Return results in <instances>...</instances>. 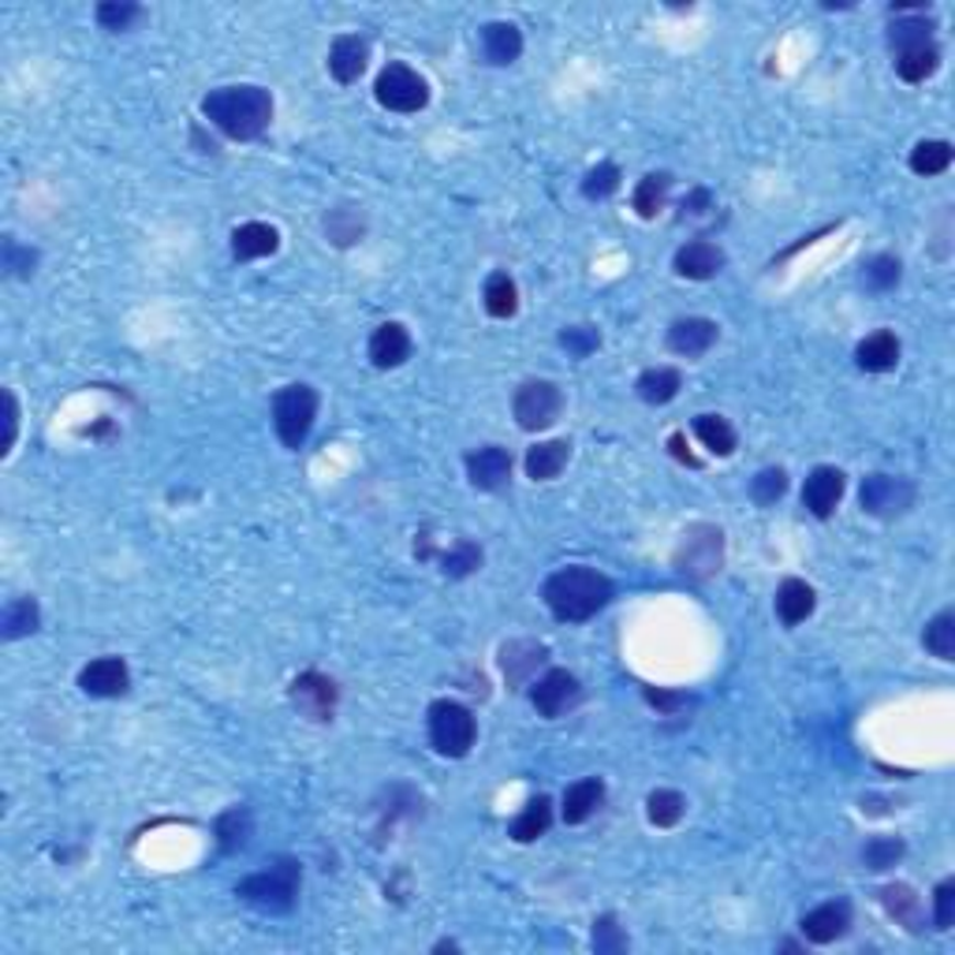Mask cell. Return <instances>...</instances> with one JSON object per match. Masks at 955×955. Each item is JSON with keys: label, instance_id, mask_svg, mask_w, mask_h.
<instances>
[{"label": "cell", "instance_id": "cell-23", "mask_svg": "<svg viewBox=\"0 0 955 955\" xmlns=\"http://www.w3.org/2000/svg\"><path fill=\"white\" fill-rule=\"evenodd\" d=\"M818 609V593L807 579H784L777 586V617L784 628H799Z\"/></svg>", "mask_w": 955, "mask_h": 955}, {"label": "cell", "instance_id": "cell-25", "mask_svg": "<svg viewBox=\"0 0 955 955\" xmlns=\"http://www.w3.org/2000/svg\"><path fill=\"white\" fill-rule=\"evenodd\" d=\"M280 247V232L273 224H262V221H247L232 232V254L235 262H258V258H269L277 254Z\"/></svg>", "mask_w": 955, "mask_h": 955}, {"label": "cell", "instance_id": "cell-18", "mask_svg": "<svg viewBox=\"0 0 955 955\" xmlns=\"http://www.w3.org/2000/svg\"><path fill=\"white\" fill-rule=\"evenodd\" d=\"M802 937L810 944H832L851 930V903L847 900H829L814 907L810 914H802Z\"/></svg>", "mask_w": 955, "mask_h": 955}, {"label": "cell", "instance_id": "cell-27", "mask_svg": "<svg viewBox=\"0 0 955 955\" xmlns=\"http://www.w3.org/2000/svg\"><path fill=\"white\" fill-rule=\"evenodd\" d=\"M679 389H684V374L676 370V366H649V370L638 374L635 381V392L638 400L654 403V408H660V403H673Z\"/></svg>", "mask_w": 955, "mask_h": 955}, {"label": "cell", "instance_id": "cell-48", "mask_svg": "<svg viewBox=\"0 0 955 955\" xmlns=\"http://www.w3.org/2000/svg\"><path fill=\"white\" fill-rule=\"evenodd\" d=\"M560 344L567 347V355L586 358V355H593L601 347V333L593 325H571V329H564V333H560Z\"/></svg>", "mask_w": 955, "mask_h": 955}, {"label": "cell", "instance_id": "cell-13", "mask_svg": "<svg viewBox=\"0 0 955 955\" xmlns=\"http://www.w3.org/2000/svg\"><path fill=\"white\" fill-rule=\"evenodd\" d=\"M847 489V478L840 467H814L802 481V508L814 519H829L840 508Z\"/></svg>", "mask_w": 955, "mask_h": 955}, {"label": "cell", "instance_id": "cell-43", "mask_svg": "<svg viewBox=\"0 0 955 955\" xmlns=\"http://www.w3.org/2000/svg\"><path fill=\"white\" fill-rule=\"evenodd\" d=\"M919 42H933V19L925 15H900L892 26H888V45L896 49H907V45Z\"/></svg>", "mask_w": 955, "mask_h": 955}, {"label": "cell", "instance_id": "cell-31", "mask_svg": "<svg viewBox=\"0 0 955 955\" xmlns=\"http://www.w3.org/2000/svg\"><path fill=\"white\" fill-rule=\"evenodd\" d=\"M325 235L333 247H355L358 240L366 235V213L363 206H336V210L325 213Z\"/></svg>", "mask_w": 955, "mask_h": 955}, {"label": "cell", "instance_id": "cell-28", "mask_svg": "<svg viewBox=\"0 0 955 955\" xmlns=\"http://www.w3.org/2000/svg\"><path fill=\"white\" fill-rule=\"evenodd\" d=\"M567 459H571V444H567V441L534 444V448L526 452V459H523L526 478H531V481H553L567 467Z\"/></svg>", "mask_w": 955, "mask_h": 955}, {"label": "cell", "instance_id": "cell-12", "mask_svg": "<svg viewBox=\"0 0 955 955\" xmlns=\"http://www.w3.org/2000/svg\"><path fill=\"white\" fill-rule=\"evenodd\" d=\"M463 463H467L470 486L481 489V493H497V489H504L512 481V456L500 444H481V448L467 452Z\"/></svg>", "mask_w": 955, "mask_h": 955}, {"label": "cell", "instance_id": "cell-9", "mask_svg": "<svg viewBox=\"0 0 955 955\" xmlns=\"http://www.w3.org/2000/svg\"><path fill=\"white\" fill-rule=\"evenodd\" d=\"M858 504H863V512L874 515V519H900L914 508V481L903 478V475L874 470V475L863 478Z\"/></svg>", "mask_w": 955, "mask_h": 955}, {"label": "cell", "instance_id": "cell-32", "mask_svg": "<svg viewBox=\"0 0 955 955\" xmlns=\"http://www.w3.org/2000/svg\"><path fill=\"white\" fill-rule=\"evenodd\" d=\"M42 623V609H37L34 598H15L4 604V617H0V638L4 642H15V638H26L37 631Z\"/></svg>", "mask_w": 955, "mask_h": 955}, {"label": "cell", "instance_id": "cell-14", "mask_svg": "<svg viewBox=\"0 0 955 955\" xmlns=\"http://www.w3.org/2000/svg\"><path fill=\"white\" fill-rule=\"evenodd\" d=\"M79 690L90 698H124L131 690V668L124 665V657H98L82 665Z\"/></svg>", "mask_w": 955, "mask_h": 955}, {"label": "cell", "instance_id": "cell-34", "mask_svg": "<svg viewBox=\"0 0 955 955\" xmlns=\"http://www.w3.org/2000/svg\"><path fill=\"white\" fill-rule=\"evenodd\" d=\"M668 191H673V176H668V173H649V176L638 179L631 206H635V213L642 216V221H654V216L665 210Z\"/></svg>", "mask_w": 955, "mask_h": 955}, {"label": "cell", "instance_id": "cell-7", "mask_svg": "<svg viewBox=\"0 0 955 955\" xmlns=\"http://www.w3.org/2000/svg\"><path fill=\"white\" fill-rule=\"evenodd\" d=\"M374 98H377V106H381V109L411 116V112L430 106V82H425L414 68H408V64L392 60V64H385V68L377 71Z\"/></svg>", "mask_w": 955, "mask_h": 955}, {"label": "cell", "instance_id": "cell-2", "mask_svg": "<svg viewBox=\"0 0 955 955\" xmlns=\"http://www.w3.org/2000/svg\"><path fill=\"white\" fill-rule=\"evenodd\" d=\"M202 116L235 142H251L269 127L273 120V93L254 82L240 87H216L202 98Z\"/></svg>", "mask_w": 955, "mask_h": 955}, {"label": "cell", "instance_id": "cell-37", "mask_svg": "<svg viewBox=\"0 0 955 955\" xmlns=\"http://www.w3.org/2000/svg\"><path fill=\"white\" fill-rule=\"evenodd\" d=\"M684 814H687V799L679 796L676 788H657V791H649V799H646V818H649V825H657V829H676L679 821H684Z\"/></svg>", "mask_w": 955, "mask_h": 955}, {"label": "cell", "instance_id": "cell-22", "mask_svg": "<svg viewBox=\"0 0 955 955\" xmlns=\"http://www.w3.org/2000/svg\"><path fill=\"white\" fill-rule=\"evenodd\" d=\"M877 900H881V907L888 911V919L900 922L907 933H922L925 930L922 900H919V892H914L911 885H903V881L885 885L881 892H877Z\"/></svg>", "mask_w": 955, "mask_h": 955}, {"label": "cell", "instance_id": "cell-21", "mask_svg": "<svg viewBox=\"0 0 955 955\" xmlns=\"http://www.w3.org/2000/svg\"><path fill=\"white\" fill-rule=\"evenodd\" d=\"M855 363H858V370H866V374H888V370H896V363H900V336L888 333V329H877V333H869L866 340H858Z\"/></svg>", "mask_w": 955, "mask_h": 955}, {"label": "cell", "instance_id": "cell-47", "mask_svg": "<svg viewBox=\"0 0 955 955\" xmlns=\"http://www.w3.org/2000/svg\"><path fill=\"white\" fill-rule=\"evenodd\" d=\"M142 19V8L131 4V0H109V4H98V23L106 26V31H131Z\"/></svg>", "mask_w": 955, "mask_h": 955}, {"label": "cell", "instance_id": "cell-38", "mask_svg": "<svg viewBox=\"0 0 955 955\" xmlns=\"http://www.w3.org/2000/svg\"><path fill=\"white\" fill-rule=\"evenodd\" d=\"M254 832V821H251V810L247 807H235L229 810V814L216 818V844H221L224 855H232V851L247 847Z\"/></svg>", "mask_w": 955, "mask_h": 955}, {"label": "cell", "instance_id": "cell-51", "mask_svg": "<svg viewBox=\"0 0 955 955\" xmlns=\"http://www.w3.org/2000/svg\"><path fill=\"white\" fill-rule=\"evenodd\" d=\"M642 695H646V702L657 709V713H665V717H673V713H679V709H684L690 698L684 695V690H660V687H646L642 690Z\"/></svg>", "mask_w": 955, "mask_h": 955}, {"label": "cell", "instance_id": "cell-1", "mask_svg": "<svg viewBox=\"0 0 955 955\" xmlns=\"http://www.w3.org/2000/svg\"><path fill=\"white\" fill-rule=\"evenodd\" d=\"M612 593H617V586H612L609 575H601L598 567H586V564L560 567V571L548 575L542 586L545 609L560 623L593 620L604 604L612 601Z\"/></svg>", "mask_w": 955, "mask_h": 955}, {"label": "cell", "instance_id": "cell-8", "mask_svg": "<svg viewBox=\"0 0 955 955\" xmlns=\"http://www.w3.org/2000/svg\"><path fill=\"white\" fill-rule=\"evenodd\" d=\"M564 411V392L560 385L553 381H542V377H534V381H523L512 400V414L519 422V430L526 433H542V430H553L556 419H560Z\"/></svg>", "mask_w": 955, "mask_h": 955}, {"label": "cell", "instance_id": "cell-20", "mask_svg": "<svg viewBox=\"0 0 955 955\" xmlns=\"http://www.w3.org/2000/svg\"><path fill=\"white\" fill-rule=\"evenodd\" d=\"M366 352H370V363L377 370H396V366H403L411 358V333L400 321H385V325L374 329Z\"/></svg>", "mask_w": 955, "mask_h": 955}, {"label": "cell", "instance_id": "cell-39", "mask_svg": "<svg viewBox=\"0 0 955 955\" xmlns=\"http://www.w3.org/2000/svg\"><path fill=\"white\" fill-rule=\"evenodd\" d=\"M922 646L930 649L933 657H941V660H955V612H952V609L937 612V617H933L930 623H925Z\"/></svg>", "mask_w": 955, "mask_h": 955}, {"label": "cell", "instance_id": "cell-55", "mask_svg": "<svg viewBox=\"0 0 955 955\" xmlns=\"http://www.w3.org/2000/svg\"><path fill=\"white\" fill-rule=\"evenodd\" d=\"M433 952H459V944H456V941H441Z\"/></svg>", "mask_w": 955, "mask_h": 955}, {"label": "cell", "instance_id": "cell-19", "mask_svg": "<svg viewBox=\"0 0 955 955\" xmlns=\"http://www.w3.org/2000/svg\"><path fill=\"white\" fill-rule=\"evenodd\" d=\"M366 60H370V42L358 34H340L333 49H329V75L340 87H352V82L363 79Z\"/></svg>", "mask_w": 955, "mask_h": 955}, {"label": "cell", "instance_id": "cell-52", "mask_svg": "<svg viewBox=\"0 0 955 955\" xmlns=\"http://www.w3.org/2000/svg\"><path fill=\"white\" fill-rule=\"evenodd\" d=\"M15 433H19V403H15V392L8 389L4 392V456L8 452H12V444H15Z\"/></svg>", "mask_w": 955, "mask_h": 955}, {"label": "cell", "instance_id": "cell-54", "mask_svg": "<svg viewBox=\"0 0 955 955\" xmlns=\"http://www.w3.org/2000/svg\"><path fill=\"white\" fill-rule=\"evenodd\" d=\"M668 448H673V456L679 463H687V467H698V456H695V452H687V437H684V433H673V437H668Z\"/></svg>", "mask_w": 955, "mask_h": 955}, {"label": "cell", "instance_id": "cell-10", "mask_svg": "<svg viewBox=\"0 0 955 955\" xmlns=\"http://www.w3.org/2000/svg\"><path fill=\"white\" fill-rule=\"evenodd\" d=\"M579 698H582V684H579V676L567 673V668H548V673L531 687V702L537 709V717H545V721L564 717L571 706H579Z\"/></svg>", "mask_w": 955, "mask_h": 955}, {"label": "cell", "instance_id": "cell-50", "mask_svg": "<svg viewBox=\"0 0 955 955\" xmlns=\"http://www.w3.org/2000/svg\"><path fill=\"white\" fill-rule=\"evenodd\" d=\"M37 266V254L31 247H19L15 240L4 243V269L12 273V277H31Z\"/></svg>", "mask_w": 955, "mask_h": 955}, {"label": "cell", "instance_id": "cell-5", "mask_svg": "<svg viewBox=\"0 0 955 955\" xmlns=\"http://www.w3.org/2000/svg\"><path fill=\"white\" fill-rule=\"evenodd\" d=\"M318 422V392L310 385H284V389L273 396V430L284 448L299 452L307 444L310 430Z\"/></svg>", "mask_w": 955, "mask_h": 955}, {"label": "cell", "instance_id": "cell-24", "mask_svg": "<svg viewBox=\"0 0 955 955\" xmlns=\"http://www.w3.org/2000/svg\"><path fill=\"white\" fill-rule=\"evenodd\" d=\"M601 802H604V780H598V777L575 780L571 788L564 791L560 818L567 821V825H586V821L601 810Z\"/></svg>", "mask_w": 955, "mask_h": 955}, {"label": "cell", "instance_id": "cell-17", "mask_svg": "<svg viewBox=\"0 0 955 955\" xmlns=\"http://www.w3.org/2000/svg\"><path fill=\"white\" fill-rule=\"evenodd\" d=\"M545 657H548V649L542 646V642H534V638H512V642H504V646H500V673H504V679H508V687H523L526 679H531L537 668L545 665Z\"/></svg>", "mask_w": 955, "mask_h": 955}, {"label": "cell", "instance_id": "cell-3", "mask_svg": "<svg viewBox=\"0 0 955 955\" xmlns=\"http://www.w3.org/2000/svg\"><path fill=\"white\" fill-rule=\"evenodd\" d=\"M299 881H302V874H299L296 858H277L269 869H262V874L240 881L235 896L262 914H288L299 900Z\"/></svg>", "mask_w": 955, "mask_h": 955}, {"label": "cell", "instance_id": "cell-4", "mask_svg": "<svg viewBox=\"0 0 955 955\" xmlns=\"http://www.w3.org/2000/svg\"><path fill=\"white\" fill-rule=\"evenodd\" d=\"M425 724H430V743L441 758H467L478 740L475 713L456 698H437L425 713Z\"/></svg>", "mask_w": 955, "mask_h": 955}, {"label": "cell", "instance_id": "cell-45", "mask_svg": "<svg viewBox=\"0 0 955 955\" xmlns=\"http://www.w3.org/2000/svg\"><path fill=\"white\" fill-rule=\"evenodd\" d=\"M593 952L598 955H620L628 952V933H623V925L617 922V914H601V919H593Z\"/></svg>", "mask_w": 955, "mask_h": 955}, {"label": "cell", "instance_id": "cell-46", "mask_svg": "<svg viewBox=\"0 0 955 955\" xmlns=\"http://www.w3.org/2000/svg\"><path fill=\"white\" fill-rule=\"evenodd\" d=\"M617 191H620V168L612 165V160L593 165L590 173H586V179H582V195L590 198V202H601V198H609Z\"/></svg>", "mask_w": 955, "mask_h": 955}, {"label": "cell", "instance_id": "cell-35", "mask_svg": "<svg viewBox=\"0 0 955 955\" xmlns=\"http://www.w3.org/2000/svg\"><path fill=\"white\" fill-rule=\"evenodd\" d=\"M481 302H486V314L489 318H512L519 310V288L515 280L508 277L504 269L489 273L486 288H481Z\"/></svg>", "mask_w": 955, "mask_h": 955}, {"label": "cell", "instance_id": "cell-53", "mask_svg": "<svg viewBox=\"0 0 955 955\" xmlns=\"http://www.w3.org/2000/svg\"><path fill=\"white\" fill-rule=\"evenodd\" d=\"M713 202V195L706 191V187H698V191H690V198H684V216H698L706 213V206Z\"/></svg>", "mask_w": 955, "mask_h": 955}, {"label": "cell", "instance_id": "cell-16", "mask_svg": "<svg viewBox=\"0 0 955 955\" xmlns=\"http://www.w3.org/2000/svg\"><path fill=\"white\" fill-rule=\"evenodd\" d=\"M724 262H728V254H724L721 243L690 240V243H684V247L676 251L673 269L679 273V277H687V280H709V277H717V273L724 269Z\"/></svg>", "mask_w": 955, "mask_h": 955}, {"label": "cell", "instance_id": "cell-49", "mask_svg": "<svg viewBox=\"0 0 955 955\" xmlns=\"http://www.w3.org/2000/svg\"><path fill=\"white\" fill-rule=\"evenodd\" d=\"M933 925L937 930H952L955 925V881L948 877V881L937 885V892H933Z\"/></svg>", "mask_w": 955, "mask_h": 955}, {"label": "cell", "instance_id": "cell-40", "mask_svg": "<svg viewBox=\"0 0 955 955\" xmlns=\"http://www.w3.org/2000/svg\"><path fill=\"white\" fill-rule=\"evenodd\" d=\"M478 567H481V548L475 542H467V537H459L456 545L441 553V571L448 575V579H467Z\"/></svg>", "mask_w": 955, "mask_h": 955}, {"label": "cell", "instance_id": "cell-33", "mask_svg": "<svg viewBox=\"0 0 955 955\" xmlns=\"http://www.w3.org/2000/svg\"><path fill=\"white\" fill-rule=\"evenodd\" d=\"M695 437L702 441V448H709L713 456H721V459L732 456L735 444H740L732 422H728L724 414H698V419H695Z\"/></svg>", "mask_w": 955, "mask_h": 955}, {"label": "cell", "instance_id": "cell-11", "mask_svg": "<svg viewBox=\"0 0 955 955\" xmlns=\"http://www.w3.org/2000/svg\"><path fill=\"white\" fill-rule=\"evenodd\" d=\"M336 702H340V687L321 673H302V676H296V684H291V706L318 724L333 721Z\"/></svg>", "mask_w": 955, "mask_h": 955}, {"label": "cell", "instance_id": "cell-6", "mask_svg": "<svg viewBox=\"0 0 955 955\" xmlns=\"http://www.w3.org/2000/svg\"><path fill=\"white\" fill-rule=\"evenodd\" d=\"M673 564H676L679 575H687V579H695V582L717 575L724 564V531L713 523L687 526L684 537H679V545H676Z\"/></svg>", "mask_w": 955, "mask_h": 955}, {"label": "cell", "instance_id": "cell-15", "mask_svg": "<svg viewBox=\"0 0 955 955\" xmlns=\"http://www.w3.org/2000/svg\"><path fill=\"white\" fill-rule=\"evenodd\" d=\"M717 336H721V325H717V321H709V318H679V321L668 325L665 344H668V352H676L684 358H698V355H706L709 347L717 344Z\"/></svg>", "mask_w": 955, "mask_h": 955}, {"label": "cell", "instance_id": "cell-29", "mask_svg": "<svg viewBox=\"0 0 955 955\" xmlns=\"http://www.w3.org/2000/svg\"><path fill=\"white\" fill-rule=\"evenodd\" d=\"M937 68H941L937 42H919V45H907V49H896V75H900L903 82H925Z\"/></svg>", "mask_w": 955, "mask_h": 955}, {"label": "cell", "instance_id": "cell-36", "mask_svg": "<svg viewBox=\"0 0 955 955\" xmlns=\"http://www.w3.org/2000/svg\"><path fill=\"white\" fill-rule=\"evenodd\" d=\"M952 157H955L952 142L922 138L919 146L911 149V173L914 176H941V173H948V168H952Z\"/></svg>", "mask_w": 955, "mask_h": 955}, {"label": "cell", "instance_id": "cell-42", "mask_svg": "<svg viewBox=\"0 0 955 955\" xmlns=\"http://www.w3.org/2000/svg\"><path fill=\"white\" fill-rule=\"evenodd\" d=\"M903 277V262L896 254H874L863 266V284L869 291H892Z\"/></svg>", "mask_w": 955, "mask_h": 955}, {"label": "cell", "instance_id": "cell-30", "mask_svg": "<svg viewBox=\"0 0 955 955\" xmlns=\"http://www.w3.org/2000/svg\"><path fill=\"white\" fill-rule=\"evenodd\" d=\"M548 825H553V799H548V796H534L523 807V814L512 818V825H508V836H512L515 844H534V840L545 836Z\"/></svg>", "mask_w": 955, "mask_h": 955}, {"label": "cell", "instance_id": "cell-41", "mask_svg": "<svg viewBox=\"0 0 955 955\" xmlns=\"http://www.w3.org/2000/svg\"><path fill=\"white\" fill-rule=\"evenodd\" d=\"M907 844L900 836H874L866 840L863 847V866L869 869V874H885V869H892L896 863L903 858Z\"/></svg>", "mask_w": 955, "mask_h": 955}, {"label": "cell", "instance_id": "cell-26", "mask_svg": "<svg viewBox=\"0 0 955 955\" xmlns=\"http://www.w3.org/2000/svg\"><path fill=\"white\" fill-rule=\"evenodd\" d=\"M481 53H486L489 64L508 68L523 53V34H519L515 23H486L481 26Z\"/></svg>", "mask_w": 955, "mask_h": 955}, {"label": "cell", "instance_id": "cell-44", "mask_svg": "<svg viewBox=\"0 0 955 955\" xmlns=\"http://www.w3.org/2000/svg\"><path fill=\"white\" fill-rule=\"evenodd\" d=\"M784 493H788V470L784 467H765L751 481V497H754V504H762V508H773Z\"/></svg>", "mask_w": 955, "mask_h": 955}]
</instances>
